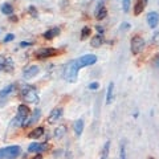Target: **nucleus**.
<instances>
[{
  "label": "nucleus",
  "mask_w": 159,
  "mask_h": 159,
  "mask_svg": "<svg viewBox=\"0 0 159 159\" xmlns=\"http://www.w3.org/2000/svg\"><path fill=\"white\" fill-rule=\"evenodd\" d=\"M40 116H41V111H40L39 109H36V110L33 111V116H32L31 118L28 119V122H27V126H29V125H32V123H34V122H36L37 119L40 118Z\"/></svg>",
  "instance_id": "obj_20"
},
{
  "label": "nucleus",
  "mask_w": 159,
  "mask_h": 159,
  "mask_svg": "<svg viewBox=\"0 0 159 159\" xmlns=\"http://www.w3.org/2000/svg\"><path fill=\"white\" fill-rule=\"evenodd\" d=\"M99 88V84L98 82H92L90 85H89V89H92V90H96V89Z\"/></svg>",
  "instance_id": "obj_29"
},
{
  "label": "nucleus",
  "mask_w": 159,
  "mask_h": 159,
  "mask_svg": "<svg viewBox=\"0 0 159 159\" xmlns=\"http://www.w3.org/2000/svg\"><path fill=\"white\" fill-rule=\"evenodd\" d=\"M148 159H154V158H148Z\"/></svg>",
  "instance_id": "obj_37"
},
{
  "label": "nucleus",
  "mask_w": 159,
  "mask_h": 159,
  "mask_svg": "<svg viewBox=\"0 0 159 159\" xmlns=\"http://www.w3.org/2000/svg\"><path fill=\"white\" fill-rule=\"evenodd\" d=\"M65 133H66V126L65 125H60L56 130H54V138L61 139L64 135H65Z\"/></svg>",
  "instance_id": "obj_17"
},
{
  "label": "nucleus",
  "mask_w": 159,
  "mask_h": 159,
  "mask_svg": "<svg viewBox=\"0 0 159 159\" xmlns=\"http://www.w3.org/2000/svg\"><path fill=\"white\" fill-rule=\"evenodd\" d=\"M13 39H15V36H13V34H12V33H8L7 36L4 37V43H9V41H12Z\"/></svg>",
  "instance_id": "obj_28"
},
{
  "label": "nucleus",
  "mask_w": 159,
  "mask_h": 159,
  "mask_svg": "<svg viewBox=\"0 0 159 159\" xmlns=\"http://www.w3.org/2000/svg\"><path fill=\"white\" fill-rule=\"evenodd\" d=\"M147 23L151 28H155L159 24V13L158 12H150L147 15Z\"/></svg>",
  "instance_id": "obj_9"
},
{
  "label": "nucleus",
  "mask_w": 159,
  "mask_h": 159,
  "mask_svg": "<svg viewBox=\"0 0 159 159\" xmlns=\"http://www.w3.org/2000/svg\"><path fill=\"white\" fill-rule=\"evenodd\" d=\"M2 12L4 15H12L13 13V7L9 3H4L2 6Z\"/></svg>",
  "instance_id": "obj_21"
},
{
  "label": "nucleus",
  "mask_w": 159,
  "mask_h": 159,
  "mask_svg": "<svg viewBox=\"0 0 159 159\" xmlns=\"http://www.w3.org/2000/svg\"><path fill=\"white\" fill-rule=\"evenodd\" d=\"M97 62V56L96 54H85V56L80 57L77 60V65L78 68H85V66H89V65H93V64Z\"/></svg>",
  "instance_id": "obj_5"
},
{
  "label": "nucleus",
  "mask_w": 159,
  "mask_h": 159,
  "mask_svg": "<svg viewBox=\"0 0 159 159\" xmlns=\"http://www.w3.org/2000/svg\"><path fill=\"white\" fill-rule=\"evenodd\" d=\"M102 44H103V37L99 36V34L92 37V40H90V45H92L93 48H99V47L102 45Z\"/></svg>",
  "instance_id": "obj_15"
},
{
  "label": "nucleus",
  "mask_w": 159,
  "mask_h": 159,
  "mask_svg": "<svg viewBox=\"0 0 159 159\" xmlns=\"http://www.w3.org/2000/svg\"><path fill=\"white\" fill-rule=\"evenodd\" d=\"M6 158V148H0V159Z\"/></svg>",
  "instance_id": "obj_31"
},
{
  "label": "nucleus",
  "mask_w": 159,
  "mask_h": 159,
  "mask_svg": "<svg viewBox=\"0 0 159 159\" xmlns=\"http://www.w3.org/2000/svg\"><path fill=\"white\" fill-rule=\"evenodd\" d=\"M29 12L32 13V16H33V17H36V16H37V12H36V9H34L33 7H31V8H29Z\"/></svg>",
  "instance_id": "obj_32"
},
{
  "label": "nucleus",
  "mask_w": 159,
  "mask_h": 159,
  "mask_svg": "<svg viewBox=\"0 0 159 159\" xmlns=\"http://www.w3.org/2000/svg\"><path fill=\"white\" fill-rule=\"evenodd\" d=\"M47 148V143H32L28 147L29 152H36V154H41V151H44Z\"/></svg>",
  "instance_id": "obj_10"
},
{
  "label": "nucleus",
  "mask_w": 159,
  "mask_h": 159,
  "mask_svg": "<svg viewBox=\"0 0 159 159\" xmlns=\"http://www.w3.org/2000/svg\"><path fill=\"white\" fill-rule=\"evenodd\" d=\"M146 2H147V0H146Z\"/></svg>",
  "instance_id": "obj_38"
},
{
  "label": "nucleus",
  "mask_w": 159,
  "mask_h": 159,
  "mask_svg": "<svg viewBox=\"0 0 159 159\" xmlns=\"http://www.w3.org/2000/svg\"><path fill=\"white\" fill-rule=\"evenodd\" d=\"M31 116V111H29V107L27 105H19L17 107V117L15 118V125L16 126H27L28 118Z\"/></svg>",
  "instance_id": "obj_1"
},
{
  "label": "nucleus",
  "mask_w": 159,
  "mask_h": 159,
  "mask_svg": "<svg viewBox=\"0 0 159 159\" xmlns=\"http://www.w3.org/2000/svg\"><path fill=\"white\" fill-rule=\"evenodd\" d=\"M90 33H92L90 27H84L81 29V39L82 40H86L88 37H90Z\"/></svg>",
  "instance_id": "obj_24"
},
{
  "label": "nucleus",
  "mask_w": 159,
  "mask_h": 159,
  "mask_svg": "<svg viewBox=\"0 0 159 159\" xmlns=\"http://www.w3.org/2000/svg\"><path fill=\"white\" fill-rule=\"evenodd\" d=\"M119 159H126V152H125V146H121V157H119Z\"/></svg>",
  "instance_id": "obj_30"
},
{
  "label": "nucleus",
  "mask_w": 159,
  "mask_h": 159,
  "mask_svg": "<svg viewBox=\"0 0 159 159\" xmlns=\"http://www.w3.org/2000/svg\"><path fill=\"white\" fill-rule=\"evenodd\" d=\"M21 47H31L32 45V43H27V41H23L21 44H20Z\"/></svg>",
  "instance_id": "obj_33"
},
{
  "label": "nucleus",
  "mask_w": 159,
  "mask_h": 159,
  "mask_svg": "<svg viewBox=\"0 0 159 159\" xmlns=\"http://www.w3.org/2000/svg\"><path fill=\"white\" fill-rule=\"evenodd\" d=\"M152 44L154 45H157V47H159V32H157L152 36Z\"/></svg>",
  "instance_id": "obj_27"
},
{
  "label": "nucleus",
  "mask_w": 159,
  "mask_h": 159,
  "mask_svg": "<svg viewBox=\"0 0 159 159\" xmlns=\"http://www.w3.org/2000/svg\"><path fill=\"white\" fill-rule=\"evenodd\" d=\"M37 73H39V66L31 65L24 70V77L25 78H33L34 76H37Z\"/></svg>",
  "instance_id": "obj_11"
},
{
  "label": "nucleus",
  "mask_w": 159,
  "mask_h": 159,
  "mask_svg": "<svg viewBox=\"0 0 159 159\" xmlns=\"http://www.w3.org/2000/svg\"><path fill=\"white\" fill-rule=\"evenodd\" d=\"M146 0H137L135 2V6H134V15L138 16V15H141L143 12V9L146 7Z\"/></svg>",
  "instance_id": "obj_12"
},
{
  "label": "nucleus",
  "mask_w": 159,
  "mask_h": 159,
  "mask_svg": "<svg viewBox=\"0 0 159 159\" xmlns=\"http://www.w3.org/2000/svg\"><path fill=\"white\" fill-rule=\"evenodd\" d=\"M13 89H15V85H8L7 88H4L2 92H0V98H4V97H7L8 94H11L13 92Z\"/></svg>",
  "instance_id": "obj_22"
},
{
  "label": "nucleus",
  "mask_w": 159,
  "mask_h": 159,
  "mask_svg": "<svg viewBox=\"0 0 159 159\" xmlns=\"http://www.w3.org/2000/svg\"><path fill=\"white\" fill-rule=\"evenodd\" d=\"M11 21H17V17H13V16H12V17H11Z\"/></svg>",
  "instance_id": "obj_36"
},
{
  "label": "nucleus",
  "mask_w": 159,
  "mask_h": 159,
  "mask_svg": "<svg viewBox=\"0 0 159 159\" xmlns=\"http://www.w3.org/2000/svg\"><path fill=\"white\" fill-rule=\"evenodd\" d=\"M32 159H43V155H41V154H36V155H34Z\"/></svg>",
  "instance_id": "obj_34"
},
{
  "label": "nucleus",
  "mask_w": 159,
  "mask_h": 159,
  "mask_svg": "<svg viewBox=\"0 0 159 159\" xmlns=\"http://www.w3.org/2000/svg\"><path fill=\"white\" fill-rule=\"evenodd\" d=\"M58 54V51L54 48H41L40 51L36 52V58L39 60H45V58H49V57H53Z\"/></svg>",
  "instance_id": "obj_6"
},
{
  "label": "nucleus",
  "mask_w": 159,
  "mask_h": 159,
  "mask_svg": "<svg viewBox=\"0 0 159 159\" xmlns=\"http://www.w3.org/2000/svg\"><path fill=\"white\" fill-rule=\"evenodd\" d=\"M107 16V11H106V8L102 6V4H99V7L97 9V20H103Z\"/></svg>",
  "instance_id": "obj_18"
},
{
  "label": "nucleus",
  "mask_w": 159,
  "mask_h": 159,
  "mask_svg": "<svg viewBox=\"0 0 159 159\" xmlns=\"http://www.w3.org/2000/svg\"><path fill=\"white\" fill-rule=\"evenodd\" d=\"M97 31H98V32H101V33H102V32H103V28H102V27H99V25H98V27H97Z\"/></svg>",
  "instance_id": "obj_35"
},
{
  "label": "nucleus",
  "mask_w": 159,
  "mask_h": 159,
  "mask_svg": "<svg viewBox=\"0 0 159 159\" xmlns=\"http://www.w3.org/2000/svg\"><path fill=\"white\" fill-rule=\"evenodd\" d=\"M2 69H4V70H7V72H12V69H13V62H12V60L9 58V57L6 58V62H4V65H3Z\"/></svg>",
  "instance_id": "obj_23"
},
{
  "label": "nucleus",
  "mask_w": 159,
  "mask_h": 159,
  "mask_svg": "<svg viewBox=\"0 0 159 159\" xmlns=\"http://www.w3.org/2000/svg\"><path fill=\"white\" fill-rule=\"evenodd\" d=\"M130 47H131L133 54L141 53L143 51V48H145V40H143L141 36H134L130 41Z\"/></svg>",
  "instance_id": "obj_4"
},
{
  "label": "nucleus",
  "mask_w": 159,
  "mask_h": 159,
  "mask_svg": "<svg viewBox=\"0 0 159 159\" xmlns=\"http://www.w3.org/2000/svg\"><path fill=\"white\" fill-rule=\"evenodd\" d=\"M78 65H77V61H70L66 65L65 70H64V77H65L66 81L69 82H76L77 80V74H78Z\"/></svg>",
  "instance_id": "obj_2"
},
{
  "label": "nucleus",
  "mask_w": 159,
  "mask_h": 159,
  "mask_svg": "<svg viewBox=\"0 0 159 159\" xmlns=\"http://www.w3.org/2000/svg\"><path fill=\"white\" fill-rule=\"evenodd\" d=\"M61 116H62V109L61 107H54L53 110L51 111V114H49L48 122L51 123V125H53V123L58 122V119L61 118Z\"/></svg>",
  "instance_id": "obj_7"
},
{
  "label": "nucleus",
  "mask_w": 159,
  "mask_h": 159,
  "mask_svg": "<svg viewBox=\"0 0 159 159\" xmlns=\"http://www.w3.org/2000/svg\"><path fill=\"white\" fill-rule=\"evenodd\" d=\"M113 90H114V84L110 82L107 86V94H106V103L110 105L111 103V98H113Z\"/></svg>",
  "instance_id": "obj_19"
},
{
  "label": "nucleus",
  "mask_w": 159,
  "mask_h": 159,
  "mask_svg": "<svg viewBox=\"0 0 159 159\" xmlns=\"http://www.w3.org/2000/svg\"><path fill=\"white\" fill-rule=\"evenodd\" d=\"M122 6H123V11L129 12V8H130V0H122Z\"/></svg>",
  "instance_id": "obj_26"
},
{
  "label": "nucleus",
  "mask_w": 159,
  "mask_h": 159,
  "mask_svg": "<svg viewBox=\"0 0 159 159\" xmlns=\"http://www.w3.org/2000/svg\"><path fill=\"white\" fill-rule=\"evenodd\" d=\"M84 131V121L82 119H78V121L74 122V133H76V135L80 137Z\"/></svg>",
  "instance_id": "obj_16"
},
{
  "label": "nucleus",
  "mask_w": 159,
  "mask_h": 159,
  "mask_svg": "<svg viewBox=\"0 0 159 159\" xmlns=\"http://www.w3.org/2000/svg\"><path fill=\"white\" fill-rule=\"evenodd\" d=\"M58 33H60V29L57 27H54V28L48 29V31L44 33V37H45L47 40H52V39H54L56 36H58Z\"/></svg>",
  "instance_id": "obj_14"
},
{
  "label": "nucleus",
  "mask_w": 159,
  "mask_h": 159,
  "mask_svg": "<svg viewBox=\"0 0 159 159\" xmlns=\"http://www.w3.org/2000/svg\"><path fill=\"white\" fill-rule=\"evenodd\" d=\"M44 135V127H36L28 134V138L31 139H39L40 137Z\"/></svg>",
  "instance_id": "obj_13"
},
{
  "label": "nucleus",
  "mask_w": 159,
  "mask_h": 159,
  "mask_svg": "<svg viewBox=\"0 0 159 159\" xmlns=\"http://www.w3.org/2000/svg\"><path fill=\"white\" fill-rule=\"evenodd\" d=\"M109 147H110V142H106L105 143V146H103L102 148V159H106L107 158V154H109Z\"/></svg>",
  "instance_id": "obj_25"
},
{
  "label": "nucleus",
  "mask_w": 159,
  "mask_h": 159,
  "mask_svg": "<svg viewBox=\"0 0 159 159\" xmlns=\"http://www.w3.org/2000/svg\"><path fill=\"white\" fill-rule=\"evenodd\" d=\"M21 97L24 101H27L29 103H34L39 101L37 92L34 90V88H32V86H24L21 90Z\"/></svg>",
  "instance_id": "obj_3"
},
{
  "label": "nucleus",
  "mask_w": 159,
  "mask_h": 159,
  "mask_svg": "<svg viewBox=\"0 0 159 159\" xmlns=\"http://www.w3.org/2000/svg\"><path fill=\"white\" fill-rule=\"evenodd\" d=\"M20 154V147L19 146H9L6 147V158L7 159H15Z\"/></svg>",
  "instance_id": "obj_8"
}]
</instances>
